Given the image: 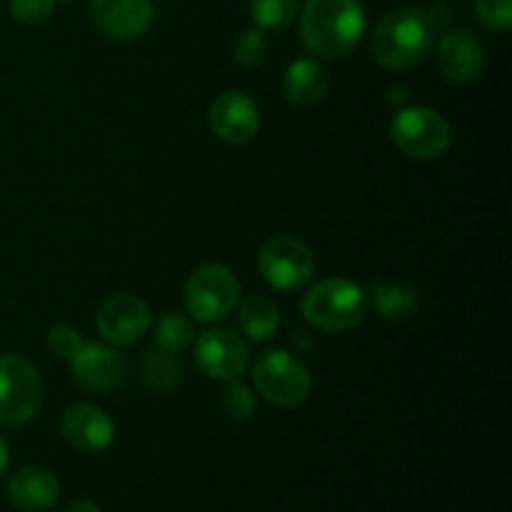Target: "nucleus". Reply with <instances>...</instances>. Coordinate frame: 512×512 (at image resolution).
Here are the masks:
<instances>
[{
	"label": "nucleus",
	"instance_id": "17",
	"mask_svg": "<svg viewBox=\"0 0 512 512\" xmlns=\"http://www.w3.org/2000/svg\"><path fill=\"white\" fill-rule=\"evenodd\" d=\"M328 90V73L313 58H298L288 65L283 78V93L298 108H310L323 100Z\"/></svg>",
	"mask_w": 512,
	"mask_h": 512
},
{
	"label": "nucleus",
	"instance_id": "4",
	"mask_svg": "<svg viewBox=\"0 0 512 512\" xmlns=\"http://www.w3.org/2000/svg\"><path fill=\"white\" fill-rule=\"evenodd\" d=\"M43 383L33 365L13 353L0 355V425L20 428L38 415Z\"/></svg>",
	"mask_w": 512,
	"mask_h": 512
},
{
	"label": "nucleus",
	"instance_id": "6",
	"mask_svg": "<svg viewBox=\"0 0 512 512\" xmlns=\"http://www.w3.org/2000/svg\"><path fill=\"white\" fill-rule=\"evenodd\" d=\"M253 380L258 393L280 408H298L313 390L308 368L285 350H268L253 365Z\"/></svg>",
	"mask_w": 512,
	"mask_h": 512
},
{
	"label": "nucleus",
	"instance_id": "28",
	"mask_svg": "<svg viewBox=\"0 0 512 512\" xmlns=\"http://www.w3.org/2000/svg\"><path fill=\"white\" fill-rule=\"evenodd\" d=\"M65 512H100V508L93 503V500H75V503L68 505V510Z\"/></svg>",
	"mask_w": 512,
	"mask_h": 512
},
{
	"label": "nucleus",
	"instance_id": "19",
	"mask_svg": "<svg viewBox=\"0 0 512 512\" xmlns=\"http://www.w3.org/2000/svg\"><path fill=\"white\" fill-rule=\"evenodd\" d=\"M280 313L278 305L263 293H253L240 305V328L253 343H263L278 333Z\"/></svg>",
	"mask_w": 512,
	"mask_h": 512
},
{
	"label": "nucleus",
	"instance_id": "18",
	"mask_svg": "<svg viewBox=\"0 0 512 512\" xmlns=\"http://www.w3.org/2000/svg\"><path fill=\"white\" fill-rule=\"evenodd\" d=\"M370 303L375 305L380 318L385 320H408L418 313V290L408 288V285L385 283V280H375L370 285Z\"/></svg>",
	"mask_w": 512,
	"mask_h": 512
},
{
	"label": "nucleus",
	"instance_id": "16",
	"mask_svg": "<svg viewBox=\"0 0 512 512\" xmlns=\"http://www.w3.org/2000/svg\"><path fill=\"white\" fill-rule=\"evenodd\" d=\"M10 503L23 512H45L53 508L60 498L58 478L48 468L40 465H25L15 470L8 480Z\"/></svg>",
	"mask_w": 512,
	"mask_h": 512
},
{
	"label": "nucleus",
	"instance_id": "24",
	"mask_svg": "<svg viewBox=\"0 0 512 512\" xmlns=\"http://www.w3.org/2000/svg\"><path fill=\"white\" fill-rule=\"evenodd\" d=\"M223 410L233 420L253 418L255 398H253V393H250L248 385L235 383V380H230L228 388L223 390Z\"/></svg>",
	"mask_w": 512,
	"mask_h": 512
},
{
	"label": "nucleus",
	"instance_id": "27",
	"mask_svg": "<svg viewBox=\"0 0 512 512\" xmlns=\"http://www.w3.org/2000/svg\"><path fill=\"white\" fill-rule=\"evenodd\" d=\"M80 345H83V338H80L78 330L70 328V325H53V328L48 330V348L53 350L58 358L70 360L78 353Z\"/></svg>",
	"mask_w": 512,
	"mask_h": 512
},
{
	"label": "nucleus",
	"instance_id": "10",
	"mask_svg": "<svg viewBox=\"0 0 512 512\" xmlns=\"http://www.w3.org/2000/svg\"><path fill=\"white\" fill-rule=\"evenodd\" d=\"M210 130L223 143L243 145L258 135L260 110L258 103L243 90H225L213 100L208 113Z\"/></svg>",
	"mask_w": 512,
	"mask_h": 512
},
{
	"label": "nucleus",
	"instance_id": "25",
	"mask_svg": "<svg viewBox=\"0 0 512 512\" xmlns=\"http://www.w3.org/2000/svg\"><path fill=\"white\" fill-rule=\"evenodd\" d=\"M8 8L20 25H43L53 15L55 0H10Z\"/></svg>",
	"mask_w": 512,
	"mask_h": 512
},
{
	"label": "nucleus",
	"instance_id": "21",
	"mask_svg": "<svg viewBox=\"0 0 512 512\" xmlns=\"http://www.w3.org/2000/svg\"><path fill=\"white\" fill-rule=\"evenodd\" d=\"M195 338L193 320L185 318L180 313H165L163 318L155 323V340H158V348L170 350V353H180V350L188 348Z\"/></svg>",
	"mask_w": 512,
	"mask_h": 512
},
{
	"label": "nucleus",
	"instance_id": "11",
	"mask_svg": "<svg viewBox=\"0 0 512 512\" xmlns=\"http://www.w3.org/2000/svg\"><path fill=\"white\" fill-rule=\"evenodd\" d=\"M70 370L83 388L95 390V393L120 388L128 378V365H125L123 355L100 343L80 345L78 353L70 358Z\"/></svg>",
	"mask_w": 512,
	"mask_h": 512
},
{
	"label": "nucleus",
	"instance_id": "26",
	"mask_svg": "<svg viewBox=\"0 0 512 512\" xmlns=\"http://www.w3.org/2000/svg\"><path fill=\"white\" fill-rule=\"evenodd\" d=\"M475 13L485 28L508 30L512 25V0H478Z\"/></svg>",
	"mask_w": 512,
	"mask_h": 512
},
{
	"label": "nucleus",
	"instance_id": "5",
	"mask_svg": "<svg viewBox=\"0 0 512 512\" xmlns=\"http://www.w3.org/2000/svg\"><path fill=\"white\" fill-rule=\"evenodd\" d=\"M390 138L410 158L433 160L448 150L453 130L438 110L408 105L390 120Z\"/></svg>",
	"mask_w": 512,
	"mask_h": 512
},
{
	"label": "nucleus",
	"instance_id": "1",
	"mask_svg": "<svg viewBox=\"0 0 512 512\" xmlns=\"http://www.w3.org/2000/svg\"><path fill=\"white\" fill-rule=\"evenodd\" d=\"M365 33L360 0H308L300 13V38L320 58H343Z\"/></svg>",
	"mask_w": 512,
	"mask_h": 512
},
{
	"label": "nucleus",
	"instance_id": "8",
	"mask_svg": "<svg viewBox=\"0 0 512 512\" xmlns=\"http://www.w3.org/2000/svg\"><path fill=\"white\" fill-rule=\"evenodd\" d=\"M258 268L265 283L278 290H300L315 275V255L303 240L293 235L270 238L260 248Z\"/></svg>",
	"mask_w": 512,
	"mask_h": 512
},
{
	"label": "nucleus",
	"instance_id": "12",
	"mask_svg": "<svg viewBox=\"0 0 512 512\" xmlns=\"http://www.w3.org/2000/svg\"><path fill=\"white\" fill-rule=\"evenodd\" d=\"M153 0H90V20L113 40H133L153 23Z\"/></svg>",
	"mask_w": 512,
	"mask_h": 512
},
{
	"label": "nucleus",
	"instance_id": "29",
	"mask_svg": "<svg viewBox=\"0 0 512 512\" xmlns=\"http://www.w3.org/2000/svg\"><path fill=\"white\" fill-rule=\"evenodd\" d=\"M8 463H10V450H8V443H5V438L0 435V478H3L5 470H8Z\"/></svg>",
	"mask_w": 512,
	"mask_h": 512
},
{
	"label": "nucleus",
	"instance_id": "2",
	"mask_svg": "<svg viewBox=\"0 0 512 512\" xmlns=\"http://www.w3.org/2000/svg\"><path fill=\"white\" fill-rule=\"evenodd\" d=\"M433 35L435 25L428 13H423L415 5H400V8L383 15L380 23L375 25L370 48H373L375 60L383 68L405 73V70H413L415 65L428 58Z\"/></svg>",
	"mask_w": 512,
	"mask_h": 512
},
{
	"label": "nucleus",
	"instance_id": "22",
	"mask_svg": "<svg viewBox=\"0 0 512 512\" xmlns=\"http://www.w3.org/2000/svg\"><path fill=\"white\" fill-rule=\"evenodd\" d=\"M300 0H250V15L260 30H280L293 23Z\"/></svg>",
	"mask_w": 512,
	"mask_h": 512
},
{
	"label": "nucleus",
	"instance_id": "3",
	"mask_svg": "<svg viewBox=\"0 0 512 512\" xmlns=\"http://www.w3.org/2000/svg\"><path fill=\"white\" fill-rule=\"evenodd\" d=\"M368 293L358 283L330 278L315 283L300 300L305 320L325 333H343L355 328L368 315Z\"/></svg>",
	"mask_w": 512,
	"mask_h": 512
},
{
	"label": "nucleus",
	"instance_id": "7",
	"mask_svg": "<svg viewBox=\"0 0 512 512\" xmlns=\"http://www.w3.org/2000/svg\"><path fill=\"white\" fill-rule=\"evenodd\" d=\"M240 285L235 280L233 270L225 265L208 263L200 265L185 283V308L200 323H213L223 320L225 315L233 313L238 305Z\"/></svg>",
	"mask_w": 512,
	"mask_h": 512
},
{
	"label": "nucleus",
	"instance_id": "14",
	"mask_svg": "<svg viewBox=\"0 0 512 512\" xmlns=\"http://www.w3.org/2000/svg\"><path fill=\"white\" fill-rule=\"evenodd\" d=\"M63 438L80 453H100L115 440V423L95 405L78 403L68 408L60 420Z\"/></svg>",
	"mask_w": 512,
	"mask_h": 512
},
{
	"label": "nucleus",
	"instance_id": "23",
	"mask_svg": "<svg viewBox=\"0 0 512 512\" xmlns=\"http://www.w3.org/2000/svg\"><path fill=\"white\" fill-rule=\"evenodd\" d=\"M268 55V38L260 28H248L235 38L233 58L238 60L243 68H258Z\"/></svg>",
	"mask_w": 512,
	"mask_h": 512
},
{
	"label": "nucleus",
	"instance_id": "9",
	"mask_svg": "<svg viewBox=\"0 0 512 512\" xmlns=\"http://www.w3.org/2000/svg\"><path fill=\"white\" fill-rule=\"evenodd\" d=\"M195 360L208 378L235 380L248 368V345L228 328L205 330L195 340Z\"/></svg>",
	"mask_w": 512,
	"mask_h": 512
},
{
	"label": "nucleus",
	"instance_id": "13",
	"mask_svg": "<svg viewBox=\"0 0 512 512\" xmlns=\"http://www.w3.org/2000/svg\"><path fill=\"white\" fill-rule=\"evenodd\" d=\"M153 315L135 295H115L98 310V330L108 343L133 345L150 330Z\"/></svg>",
	"mask_w": 512,
	"mask_h": 512
},
{
	"label": "nucleus",
	"instance_id": "15",
	"mask_svg": "<svg viewBox=\"0 0 512 512\" xmlns=\"http://www.w3.org/2000/svg\"><path fill=\"white\" fill-rule=\"evenodd\" d=\"M485 65L483 45L465 30H453L438 45V68L450 83H473L480 78Z\"/></svg>",
	"mask_w": 512,
	"mask_h": 512
},
{
	"label": "nucleus",
	"instance_id": "20",
	"mask_svg": "<svg viewBox=\"0 0 512 512\" xmlns=\"http://www.w3.org/2000/svg\"><path fill=\"white\" fill-rule=\"evenodd\" d=\"M138 373L145 385L155 390H173L178 388L183 380V365H180L178 355L163 348L145 350L140 358Z\"/></svg>",
	"mask_w": 512,
	"mask_h": 512
}]
</instances>
